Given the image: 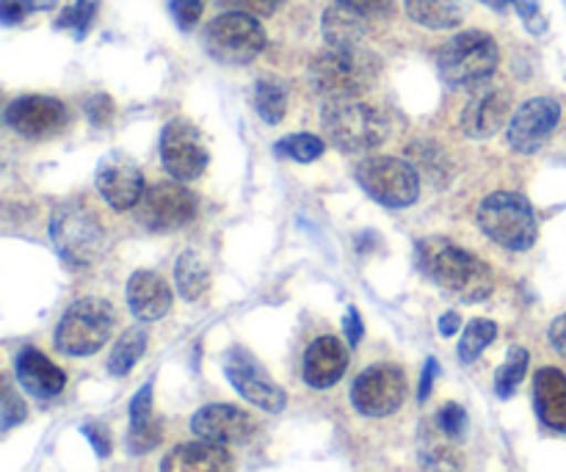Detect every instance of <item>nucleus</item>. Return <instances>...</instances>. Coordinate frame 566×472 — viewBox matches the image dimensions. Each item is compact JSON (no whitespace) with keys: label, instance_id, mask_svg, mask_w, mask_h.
Here are the masks:
<instances>
[{"label":"nucleus","instance_id":"obj_1","mask_svg":"<svg viewBox=\"0 0 566 472\" xmlns=\"http://www.w3.org/2000/svg\"><path fill=\"white\" fill-rule=\"evenodd\" d=\"M418 265L440 291L459 302H484L495 291L490 265L448 238H426L418 243Z\"/></svg>","mask_w":566,"mask_h":472},{"label":"nucleus","instance_id":"obj_2","mask_svg":"<svg viewBox=\"0 0 566 472\" xmlns=\"http://www.w3.org/2000/svg\"><path fill=\"white\" fill-rule=\"evenodd\" d=\"M321 125L340 153H374L387 141V119L376 105L359 97L326 99L321 111Z\"/></svg>","mask_w":566,"mask_h":472},{"label":"nucleus","instance_id":"obj_3","mask_svg":"<svg viewBox=\"0 0 566 472\" xmlns=\"http://www.w3.org/2000/svg\"><path fill=\"white\" fill-rule=\"evenodd\" d=\"M379 59L365 48H329L310 64V83L326 99L359 97L379 77Z\"/></svg>","mask_w":566,"mask_h":472},{"label":"nucleus","instance_id":"obj_4","mask_svg":"<svg viewBox=\"0 0 566 472\" xmlns=\"http://www.w3.org/2000/svg\"><path fill=\"white\" fill-rule=\"evenodd\" d=\"M475 221L490 241H495L503 249H512V252H525V249L534 247L536 235H539L531 202L512 191H497L486 197L479 204Z\"/></svg>","mask_w":566,"mask_h":472},{"label":"nucleus","instance_id":"obj_5","mask_svg":"<svg viewBox=\"0 0 566 472\" xmlns=\"http://www.w3.org/2000/svg\"><path fill=\"white\" fill-rule=\"evenodd\" d=\"M501 61L497 42L484 31H462L440 50V75L448 86L473 88L490 81Z\"/></svg>","mask_w":566,"mask_h":472},{"label":"nucleus","instance_id":"obj_6","mask_svg":"<svg viewBox=\"0 0 566 472\" xmlns=\"http://www.w3.org/2000/svg\"><path fill=\"white\" fill-rule=\"evenodd\" d=\"M50 238L59 249L61 258L70 265H92L97 263L105 249L103 221L97 219L92 208L81 202H64L50 216Z\"/></svg>","mask_w":566,"mask_h":472},{"label":"nucleus","instance_id":"obj_7","mask_svg":"<svg viewBox=\"0 0 566 472\" xmlns=\"http://www.w3.org/2000/svg\"><path fill=\"white\" fill-rule=\"evenodd\" d=\"M114 321V307L105 298H81L61 315L53 337L55 348L66 357H92L108 343Z\"/></svg>","mask_w":566,"mask_h":472},{"label":"nucleus","instance_id":"obj_8","mask_svg":"<svg viewBox=\"0 0 566 472\" xmlns=\"http://www.w3.org/2000/svg\"><path fill=\"white\" fill-rule=\"evenodd\" d=\"M265 48V31L258 17L227 11L205 28V50L221 64L241 66L258 59Z\"/></svg>","mask_w":566,"mask_h":472},{"label":"nucleus","instance_id":"obj_9","mask_svg":"<svg viewBox=\"0 0 566 472\" xmlns=\"http://www.w3.org/2000/svg\"><path fill=\"white\" fill-rule=\"evenodd\" d=\"M354 175L365 193L385 208H409L420 197V177L415 175L407 160L390 158V155H379V158L370 155V158L359 160Z\"/></svg>","mask_w":566,"mask_h":472},{"label":"nucleus","instance_id":"obj_10","mask_svg":"<svg viewBox=\"0 0 566 472\" xmlns=\"http://www.w3.org/2000/svg\"><path fill=\"white\" fill-rule=\"evenodd\" d=\"M407 401V376L398 365H370L354 379L352 403L365 418H390Z\"/></svg>","mask_w":566,"mask_h":472},{"label":"nucleus","instance_id":"obj_11","mask_svg":"<svg viewBox=\"0 0 566 472\" xmlns=\"http://www.w3.org/2000/svg\"><path fill=\"white\" fill-rule=\"evenodd\" d=\"M136 219L153 232L182 230L197 219V197L186 186H180V180L155 182L136 204Z\"/></svg>","mask_w":566,"mask_h":472},{"label":"nucleus","instance_id":"obj_12","mask_svg":"<svg viewBox=\"0 0 566 472\" xmlns=\"http://www.w3.org/2000/svg\"><path fill=\"white\" fill-rule=\"evenodd\" d=\"M224 374L227 381L235 387L238 396L247 398L254 407L265 409V412H282V409H285V390L271 379L269 370H265L247 348L235 346L224 354Z\"/></svg>","mask_w":566,"mask_h":472},{"label":"nucleus","instance_id":"obj_13","mask_svg":"<svg viewBox=\"0 0 566 472\" xmlns=\"http://www.w3.org/2000/svg\"><path fill=\"white\" fill-rule=\"evenodd\" d=\"M160 160L175 180H197L208 169V147L202 133L186 119H171L160 133Z\"/></svg>","mask_w":566,"mask_h":472},{"label":"nucleus","instance_id":"obj_14","mask_svg":"<svg viewBox=\"0 0 566 472\" xmlns=\"http://www.w3.org/2000/svg\"><path fill=\"white\" fill-rule=\"evenodd\" d=\"M562 122V105L553 97L528 99L509 122V144L517 153L531 155L547 144Z\"/></svg>","mask_w":566,"mask_h":472},{"label":"nucleus","instance_id":"obj_15","mask_svg":"<svg viewBox=\"0 0 566 472\" xmlns=\"http://www.w3.org/2000/svg\"><path fill=\"white\" fill-rule=\"evenodd\" d=\"M97 191L105 202L111 204L114 210H130L142 202L144 191V175L142 169L136 166V160L127 158L122 153H111L99 160L97 166Z\"/></svg>","mask_w":566,"mask_h":472},{"label":"nucleus","instance_id":"obj_16","mask_svg":"<svg viewBox=\"0 0 566 472\" xmlns=\"http://www.w3.org/2000/svg\"><path fill=\"white\" fill-rule=\"evenodd\" d=\"M254 418L243 409L230 407V403H210L202 407L191 418V431L197 434V440L213 442V445H243V442L252 440Z\"/></svg>","mask_w":566,"mask_h":472},{"label":"nucleus","instance_id":"obj_17","mask_svg":"<svg viewBox=\"0 0 566 472\" xmlns=\"http://www.w3.org/2000/svg\"><path fill=\"white\" fill-rule=\"evenodd\" d=\"M6 122H9L11 130H17L25 138H42L50 133L59 130L66 122V108L64 103H59L55 97H20L6 108Z\"/></svg>","mask_w":566,"mask_h":472},{"label":"nucleus","instance_id":"obj_18","mask_svg":"<svg viewBox=\"0 0 566 472\" xmlns=\"http://www.w3.org/2000/svg\"><path fill=\"white\" fill-rule=\"evenodd\" d=\"M509 114H512V94L509 92L492 88V92L475 94L462 114L464 136L475 138V141H484V138L495 136L506 125Z\"/></svg>","mask_w":566,"mask_h":472},{"label":"nucleus","instance_id":"obj_19","mask_svg":"<svg viewBox=\"0 0 566 472\" xmlns=\"http://www.w3.org/2000/svg\"><path fill=\"white\" fill-rule=\"evenodd\" d=\"M348 368V352L337 337L324 335L304 354V381L313 390H329L343 379Z\"/></svg>","mask_w":566,"mask_h":472},{"label":"nucleus","instance_id":"obj_20","mask_svg":"<svg viewBox=\"0 0 566 472\" xmlns=\"http://www.w3.org/2000/svg\"><path fill=\"white\" fill-rule=\"evenodd\" d=\"M171 287L155 271H136L127 282V304L130 313L144 324H153L169 315L171 310Z\"/></svg>","mask_w":566,"mask_h":472},{"label":"nucleus","instance_id":"obj_21","mask_svg":"<svg viewBox=\"0 0 566 472\" xmlns=\"http://www.w3.org/2000/svg\"><path fill=\"white\" fill-rule=\"evenodd\" d=\"M14 370L22 390L31 392L33 398H42V401L55 398L66 387L64 370L50 363L36 348H22L14 359Z\"/></svg>","mask_w":566,"mask_h":472},{"label":"nucleus","instance_id":"obj_22","mask_svg":"<svg viewBox=\"0 0 566 472\" xmlns=\"http://www.w3.org/2000/svg\"><path fill=\"white\" fill-rule=\"evenodd\" d=\"M160 472H232V457L213 442H182L166 453Z\"/></svg>","mask_w":566,"mask_h":472},{"label":"nucleus","instance_id":"obj_23","mask_svg":"<svg viewBox=\"0 0 566 472\" xmlns=\"http://www.w3.org/2000/svg\"><path fill=\"white\" fill-rule=\"evenodd\" d=\"M534 407L547 429L566 434V374L558 368H542L534 376Z\"/></svg>","mask_w":566,"mask_h":472},{"label":"nucleus","instance_id":"obj_24","mask_svg":"<svg viewBox=\"0 0 566 472\" xmlns=\"http://www.w3.org/2000/svg\"><path fill=\"white\" fill-rule=\"evenodd\" d=\"M160 423L153 418V385H144L130 401V431H127V451L144 457L160 445Z\"/></svg>","mask_w":566,"mask_h":472},{"label":"nucleus","instance_id":"obj_25","mask_svg":"<svg viewBox=\"0 0 566 472\" xmlns=\"http://www.w3.org/2000/svg\"><path fill=\"white\" fill-rule=\"evenodd\" d=\"M321 28H324V39L329 48H363V39L368 33V17L335 3L324 11Z\"/></svg>","mask_w":566,"mask_h":472},{"label":"nucleus","instance_id":"obj_26","mask_svg":"<svg viewBox=\"0 0 566 472\" xmlns=\"http://www.w3.org/2000/svg\"><path fill=\"white\" fill-rule=\"evenodd\" d=\"M407 14L431 31H448L462 25L468 6L464 0H407Z\"/></svg>","mask_w":566,"mask_h":472},{"label":"nucleus","instance_id":"obj_27","mask_svg":"<svg viewBox=\"0 0 566 472\" xmlns=\"http://www.w3.org/2000/svg\"><path fill=\"white\" fill-rule=\"evenodd\" d=\"M175 282H177V293H180L186 302H197L202 298L205 293L210 291V271L205 265V260L199 258L193 249L180 254L175 265Z\"/></svg>","mask_w":566,"mask_h":472},{"label":"nucleus","instance_id":"obj_28","mask_svg":"<svg viewBox=\"0 0 566 472\" xmlns=\"http://www.w3.org/2000/svg\"><path fill=\"white\" fill-rule=\"evenodd\" d=\"M254 108L260 119L269 125H280L287 111V86L280 77H260L254 86Z\"/></svg>","mask_w":566,"mask_h":472},{"label":"nucleus","instance_id":"obj_29","mask_svg":"<svg viewBox=\"0 0 566 472\" xmlns=\"http://www.w3.org/2000/svg\"><path fill=\"white\" fill-rule=\"evenodd\" d=\"M147 352V332L144 329H127L125 335L116 340V346L111 348L108 370L111 376H127L133 370V365L144 357Z\"/></svg>","mask_w":566,"mask_h":472},{"label":"nucleus","instance_id":"obj_30","mask_svg":"<svg viewBox=\"0 0 566 472\" xmlns=\"http://www.w3.org/2000/svg\"><path fill=\"white\" fill-rule=\"evenodd\" d=\"M497 337V324L495 321H486V318H475L464 326V335L459 340V359L462 363H475L486 348L495 343Z\"/></svg>","mask_w":566,"mask_h":472},{"label":"nucleus","instance_id":"obj_31","mask_svg":"<svg viewBox=\"0 0 566 472\" xmlns=\"http://www.w3.org/2000/svg\"><path fill=\"white\" fill-rule=\"evenodd\" d=\"M528 359H531L528 352H525L523 346H517L509 352L506 363H503L495 374L497 398H503V401H506V398H512L514 392H517V387L523 385L525 374H528Z\"/></svg>","mask_w":566,"mask_h":472},{"label":"nucleus","instance_id":"obj_32","mask_svg":"<svg viewBox=\"0 0 566 472\" xmlns=\"http://www.w3.org/2000/svg\"><path fill=\"white\" fill-rule=\"evenodd\" d=\"M326 144L321 141L318 136H310V133H293V136H285L280 144L274 147V153L280 158L296 160V164H313L324 155Z\"/></svg>","mask_w":566,"mask_h":472},{"label":"nucleus","instance_id":"obj_33","mask_svg":"<svg viewBox=\"0 0 566 472\" xmlns=\"http://www.w3.org/2000/svg\"><path fill=\"white\" fill-rule=\"evenodd\" d=\"M94 17H97V0H75V3L61 11V17L55 20V28L72 31L75 39H83L88 28H92Z\"/></svg>","mask_w":566,"mask_h":472},{"label":"nucleus","instance_id":"obj_34","mask_svg":"<svg viewBox=\"0 0 566 472\" xmlns=\"http://www.w3.org/2000/svg\"><path fill=\"white\" fill-rule=\"evenodd\" d=\"M423 462L429 472H462V459H459V453L453 451L448 442L431 440V437L426 440Z\"/></svg>","mask_w":566,"mask_h":472},{"label":"nucleus","instance_id":"obj_35","mask_svg":"<svg viewBox=\"0 0 566 472\" xmlns=\"http://www.w3.org/2000/svg\"><path fill=\"white\" fill-rule=\"evenodd\" d=\"M437 426H440V431L448 440H462L468 434V412L459 403H446L440 415H437Z\"/></svg>","mask_w":566,"mask_h":472},{"label":"nucleus","instance_id":"obj_36","mask_svg":"<svg viewBox=\"0 0 566 472\" xmlns=\"http://www.w3.org/2000/svg\"><path fill=\"white\" fill-rule=\"evenodd\" d=\"M169 6H171V17H175L177 25H180L182 31H191L205 11V0H171Z\"/></svg>","mask_w":566,"mask_h":472},{"label":"nucleus","instance_id":"obj_37","mask_svg":"<svg viewBox=\"0 0 566 472\" xmlns=\"http://www.w3.org/2000/svg\"><path fill=\"white\" fill-rule=\"evenodd\" d=\"M28 415L25 403H22V398L17 396L14 390H11V385H3V429H14L17 423H22Z\"/></svg>","mask_w":566,"mask_h":472},{"label":"nucleus","instance_id":"obj_38","mask_svg":"<svg viewBox=\"0 0 566 472\" xmlns=\"http://www.w3.org/2000/svg\"><path fill=\"white\" fill-rule=\"evenodd\" d=\"M335 3H343L348 6V9H354L357 14L368 17V20H379V17H390L392 14V0H335Z\"/></svg>","mask_w":566,"mask_h":472},{"label":"nucleus","instance_id":"obj_39","mask_svg":"<svg viewBox=\"0 0 566 472\" xmlns=\"http://www.w3.org/2000/svg\"><path fill=\"white\" fill-rule=\"evenodd\" d=\"M86 114L94 127L111 125V119H114V99H111L108 94H94L86 103Z\"/></svg>","mask_w":566,"mask_h":472},{"label":"nucleus","instance_id":"obj_40","mask_svg":"<svg viewBox=\"0 0 566 472\" xmlns=\"http://www.w3.org/2000/svg\"><path fill=\"white\" fill-rule=\"evenodd\" d=\"M224 6H232V11H243L252 17H269L282 6V0H221Z\"/></svg>","mask_w":566,"mask_h":472},{"label":"nucleus","instance_id":"obj_41","mask_svg":"<svg viewBox=\"0 0 566 472\" xmlns=\"http://www.w3.org/2000/svg\"><path fill=\"white\" fill-rule=\"evenodd\" d=\"M81 431H83V437L92 442L94 453H97L99 459L111 457V448H114V445H111V431L105 429L103 423H86Z\"/></svg>","mask_w":566,"mask_h":472},{"label":"nucleus","instance_id":"obj_42","mask_svg":"<svg viewBox=\"0 0 566 472\" xmlns=\"http://www.w3.org/2000/svg\"><path fill=\"white\" fill-rule=\"evenodd\" d=\"M33 9H36V3H33V0H0V17H3L6 25L22 22Z\"/></svg>","mask_w":566,"mask_h":472},{"label":"nucleus","instance_id":"obj_43","mask_svg":"<svg viewBox=\"0 0 566 472\" xmlns=\"http://www.w3.org/2000/svg\"><path fill=\"white\" fill-rule=\"evenodd\" d=\"M514 9L520 11V17L525 20L528 31H534V33L545 31V17H542L539 0H514Z\"/></svg>","mask_w":566,"mask_h":472},{"label":"nucleus","instance_id":"obj_44","mask_svg":"<svg viewBox=\"0 0 566 472\" xmlns=\"http://www.w3.org/2000/svg\"><path fill=\"white\" fill-rule=\"evenodd\" d=\"M343 329H346V340H348V346L357 348L359 343H363L365 326H363V318H359L357 307H348L346 318H343Z\"/></svg>","mask_w":566,"mask_h":472},{"label":"nucleus","instance_id":"obj_45","mask_svg":"<svg viewBox=\"0 0 566 472\" xmlns=\"http://www.w3.org/2000/svg\"><path fill=\"white\" fill-rule=\"evenodd\" d=\"M440 376V365H437L434 357L426 359L423 376H420V387H418V401H429L431 390H434V381Z\"/></svg>","mask_w":566,"mask_h":472},{"label":"nucleus","instance_id":"obj_46","mask_svg":"<svg viewBox=\"0 0 566 472\" xmlns=\"http://www.w3.org/2000/svg\"><path fill=\"white\" fill-rule=\"evenodd\" d=\"M551 343H553V348H556V352L566 359V315H562V318L553 321Z\"/></svg>","mask_w":566,"mask_h":472},{"label":"nucleus","instance_id":"obj_47","mask_svg":"<svg viewBox=\"0 0 566 472\" xmlns=\"http://www.w3.org/2000/svg\"><path fill=\"white\" fill-rule=\"evenodd\" d=\"M459 329H462V318H459L457 313L442 315V318H440V335L442 337H453Z\"/></svg>","mask_w":566,"mask_h":472},{"label":"nucleus","instance_id":"obj_48","mask_svg":"<svg viewBox=\"0 0 566 472\" xmlns=\"http://www.w3.org/2000/svg\"><path fill=\"white\" fill-rule=\"evenodd\" d=\"M481 3H486L490 9H495V11H506L509 6H514V0H481Z\"/></svg>","mask_w":566,"mask_h":472}]
</instances>
